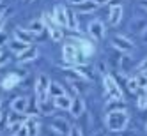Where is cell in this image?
<instances>
[{
  "label": "cell",
  "instance_id": "29",
  "mask_svg": "<svg viewBox=\"0 0 147 136\" xmlns=\"http://www.w3.org/2000/svg\"><path fill=\"white\" fill-rule=\"evenodd\" d=\"M136 81H138V87L142 90H147V72H144V74L136 76Z\"/></svg>",
  "mask_w": 147,
  "mask_h": 136
},
{
  "label": "cell",
  "instance_id": "24",
  "mask_svg": "<svg viewBox=\"0 0 147 136\" xmlns=\"http://www.w3.org/2000/svg\"><path fill=\"white\" fill-rule=\"evenodd\" d=\"M45 28H46V27H45V21H43V19H32V21H30V25H28V30H30L34 36H36V34L39 36Z\"/></svg>",
  "mask_w": 147,
  "mask_h": 136
},
{
  "label": "cell",
  "instance_id": "10",
  "mask_svg": "<svg viewBox=\"0 0 147 136\" xmlns=\"http://www.w3.org/2000/svg\"><path fill=\"white\" fill-rule=\"evenodd\" d=\"M27 108H28V97H25V96H20V97H16V99H13V103H11V110L14 111V113H27Z\"/></svg>",
  "mask_w": 147,
  "mask_h": 136
},
{
  "label": "cell",
  "instance_id": "15",
  "mask_svg": "<svg viewBox=\"0 0 147 136\" xmlns=\"http://www.w3.org/2000/svg\"><path fill=\"white\" fill-rule=\"evenodd\" d=\"M34 34L30 32V30H25V28H16L14 30V39H18V41H22V43H25V44H32V41H34Z\"/></svg>",
  "mask_w": 147,
  "mask_h": 136
},
{
  "label": "cell",
  "instance_id": "32",
  "mask_svg": "<svg viewBox=\"0 0 147 136\" xmlns=\"http://www.w3.org/2000/svg\"><path fill=\"white\" fill-rule=\"evenodd\" d=\"M16 136H28V129H27V125H25V122H23V125H22V127L18 129Z\"/></svg>",
  "mask_w": 147,
  "mask_h": 136
},
{
  "label": "cell",
  "instance_id": "3",
  "mask_svg": "<svg viewBox=\"0 0 147 136\" xmlns=\"http://www.w3.org/2000/svg\"><path fill=\"white\" fill-rule=\"evenodd\" d=\"M62 57H64V62L66 64H69V67H75V66H80L82 62H83V57L82 55V51L78 50L76 44H64V48H62Z\"/></svg>",
  "mask_w": 147,
  "mask_h": 136
},
{
  "label": "cell",
  "instance_id": "2",
  "mask_svg": "<svg viewBox=\"0 0 147 136\" xmlns=\"http://www.w3.org/2000/svg\"><path fill=\"white\" fill-rule=\"evenodd\" d=\"M103 85H105V92H107V99H113V101H124L122 90L119 87L117 80L112 74H105L103 76Z\"/></svg>",
  "mask_w": 147,
  "mask_h": 136
},
{
  "label": "cell",
  "instance_id": "19",
  "mask_svg": "<svg viewBox=\"0 0 147 136\" xmlns=\"http://www.w3.org/2000/svg\"><path fill=\"white\" fill-rule=\"evenodd\" d=\"M25 125L28 129V136H37L39 134V122H37L36 117H28L25 120Z\"/></svg>",
  "mask_w": 147,
  "mask_h": 136
},
{
  "label": "cell",
  "instance_id": "45",
  "mask_svg": "<svg viewBox=\"0 0 147 136\" xmlns=\"http://www.w3.org/2000/svg\"><path fill=\"white\" fill-rule=\"evenodd\" d=\"M145 131H147V125H145Z\"/></svg>",
  "mask_w": 147,
  "mask_h": 136
},
{
  "label": "cell",
  "instance_id": "5",
  "mask_svg": "<svg viewBox=\"0 0 147 136\" xmlns=\"http://www.w3.org/2000/svg\"><path fill=\"white\" fill-rule=\"evenodd\" d=\"M110 43L115 48V51H119V53H126V55H128V53H131V51L135 50V43L131 39L124 37V36H113L110 39Z\"/></svg>",
  "mask_w": 147,
  "mask_h": 136
},
{
  "label": "cell",
  "instance_id": "30",
  "mask_svg": "<svg viewBox=\"0 0 147 136\" xmlns=\"http://www.w3.org/2000/svg\"><path fill=\"white\" fill-rule=\"evenodd\" d=\"M67 136H83V133H82V129L78 127V125H71Z\"/></svg>",
  "mask_w": 147,
  "mask_h": 136
},
{
  "label": "cell",
  "instance_id": "4",
  "mask_svg": "<svg viewBox=\"0 0 147 136\" xmlns=\"http://www.w3.org/2000/svg\"><path fill=\"white\" fill-rule=\"evenodd\" d=\"M50 83H51V80L46 74H39L36 78L34 90H36V99H37V103H45V101L50 99Z\"/></svg>",
  "mask_w": 147,
  "mask_h": 136
},
{
  "label": "cell",
  "instance_id": "41",
  "mask_svg": "<svg viewBox=\"0 0 147 136\" xmlns=\"http://www.w3.org/2000/svg\"><path fill=\"white\" fill-rule=\"evenodd\" d=\"M2 119H4V117H2V111H0V122H2Z\"/></svg>",
  "mask_w": 147,
  "mask_h": 136
},
{
  "label": "cell",
  "instance_id": "18",
  "mask_svg": "<svg viewBox=\"0 0 147 136\" xmlns=\"http://www.w3.org/2000/svg\"><path fill=\"white\" fill-rule=\"evenodd\" d=\"M20 81H22V78H20V74H9V76H5L4 78V81H2V87L4 88H7V90H11V88H14L16 85H20Z\"/></svg>",
  "mask_w": 147,
  "mask_h": 136
},
{
  "label": "cell",
  "instance_id": "44",
  "mask_svg": "<svg viewBox=\"0 0 147 136\" xmlns=\"http://www.w3.org/2000/svg\"><path fill=\"white\" fill-rule=\"evenodd\" d=\"M25 2H30V0H25Z\"/></svg>",
  "mask_w": 147,
  "mask_h": 136
},
{
  "label": "cell",
  "instance_id": "6",
  "mask_svg": "<svg viewBox=\"0 0 147 136\" xmlns=\"http://www.w3.org/2000/svg\"><path fill=\"white\" fill-rule=\"evenodd\" d=\"M89 34H90L92 39H96V41L105 39V36H107V28H105L103 21H99V19H96V21H90V23H89Z\"/></svg>",
  "mask_w": 147,
  "mask_h": 136
},
{
  "label": "cell",
  "instance_id": "23",
  "mask_svg": "<svg viewBox=\"0 0 147 136\" xmlns=\"http://www.w3.org/2000/svg\"><path fill=\"white\" fill-rule=\"evenodd\" d=\"M7 46H9V50H11V51H14V53H18V55H20V53H23V51H25L27 48H30L28 44L22 43V41H18V39H13V41H11V43H9Z\"/></svg>",
  "mask_w": 147,
  "mask_h": 136
},
{
  "label": "cell",
  "instance_id": "12",
  "mask_svg": "<svg viewBox=\"0 0 147 136\" xmlns=\"http://www.w3.org/2000/svg\"><path fill=\"white\" fill-rule=\"evenodd\" d=\"M99 5L94 2V0H82L80 4L75 5V11L76 13H82V14H87V13H94Z\"/></svg>",
  "mask_w": 147,
  "mask_h": 136
},
{
  "label": "cell",
  "instance_id": "1",
  "mask_svg": "<svg viewBox=\"0 0 147 136\" xmlns=\"http://www.w3.org/2000/svg\"><path fill=\"white\" fill-rule=\"evenodd\" d=\"M129 122V115L126 110H110L105 117V124L110 133H122Z\"/></svg>",
  "mask_w": 147,
  "mask_h": 136
},
{
  "label": "cell",
  "instance_id": "14",
  "mask_svg": "<svg viewBox=\"0 0 147 136\" xmlns=\"http://www.w3.org/2000/svg\"><path fill=\"white\" fill-rule=\"evenodd\" d=\"M85 111V101L82 97H73V103H71V108H69V113L73 117H80V115Z\"/></svg>",
  "mask_w": 147,
  "mask_h": 136
},
{
  "label": "cell",
  "instance_id": "38",
  "mask_svg": "<svg viewBox=\"0 0 147 136\" xmlns=\"http://www.w3.org/2000/svg\"><path fill=\"white\" fill-rule=\"evenodd\" d=\"M140 5L145 9V11H147V0H142V2H140Z\"/></svg>",
  "mask_w": 147,
  "mask_h": 136
},
{
  "label": "cell",
  "instance_id": "40",
  "mask_svg": "<svg viewBox=\"0 0 147 136\" xmlns=\"http://www.w3.org/2000/svg\"><path fill=\"white\" fill-rule=\"evenodd\" d=\"M4 14H5V13H4V9H0V21L4 19Z\"/></svg>",
  "mask_w": 147,
  "mask_h": 136
},
{
  "label": "cell",
  "instance_id": "21",
  "mask_svg": "<svg viewBox=\"0 0 147 136\" xmlns=\"http://www.w3.org/2000/svg\"><path fill=\"white\" fill-rule=\"evenodd\" d=\"M66 13H67V27L71 30H78L80 23H78V18H76V11H73V9H66Z\"/></svg>",
  "mask_w": 147,
  "mask_h": 136
},
{
  "label": "cell",
  "instance_id": "26",
  "mask_svg": "<svg viewBox=\"0 0 147 136\" xmlns=\"http://www.w3.org/2000/svg\"><path fill=\"white\" fill-rule=\"evenodd\" d=\"M53 106H55V104L50 103V99L45 101V103H39V113H43V115H51V113H53Z\"/></svg>",
  "mask_w": 147,
  "mask_h": 136
},
{
  "label": "cell",
  "instance_id": "13",
  "mask_svg": "<svg viewBox=\"0 0 147 136\" xmlns=\"http://www.w3.org/2000/svg\"><path fill=\"white\" fill-rule=\"evenodd\" d=\"M129 30L133 34H144L147 30V19L145 18H133L129 21Z\"/></svg>",
  "mask_w": 147,
  "mask_h": 136
},
{
  "label": "cell",
  "instance_id": "8",
  "mask_svg": "<svg viewBox=\"0 0 147 136\" xmlns=\"http://www.w3.org/2000/svg\"><path fill=\"white\" fill-rule=\"evenodd\" d=\"M66 9L67 7H64V5H57L55 9H53V19H55V23L59 25V27H67V13H66Z\"/></svg>",
  "mask_w": 147,
  "mask_h": 136
},
{
  "label": "cell",
  "instance_id": "17",
  "mask_svg": "<svg viewBox=\"0 0 147 136\" xmlns=\"http://www.w3.org/2000/svg\"><path fill=\"white\" fill-rule=\"evenodd\" d=\"M71 103H73V99L67 96H59V97H55L53 99V104H55V108H59V110H69L71 108Z\"/></svg>",
  "mask_w": 147,
  "mask_h": 136
},
{
  "label": "cell",
  "instance_id": "46",
  "mask_svg": "<svg viewBox=\"0 0 147 136\" xmlns=\"http://www.w3.org/2000/svg\"><path fill=\"white\" fill-rule=\"evenodd\" d=\"M0 2H2V0H0Z\"/></svg>",
  "mask_w": 147,
  "mask_h": 136
},
{
  "label": "cell",
  "instance_id": "7",
  "mask_svg": "<svg viewBox=\"0 0 147 136\" xmlns=\"http://www.w3.org/2000/svg\"><path fill=\"white\" fill-rule=\"evenodd\" d=\"M76 46H78V50L82 51V55L85 57V58H89V57H92L94 55V46H92V43L90 41H87V39H83V37H76Z\"/></svg>",
  "mask_w": 147,
  "mask_h": 136
},
{
  "label": "cell",
  "instance_id": "33",
  "mask_svg": "<svg viewBox=\"0 0 147 136\" xmlns=\"http://www.w3.org/2000/svg\"><path fill=\"white\" fill-rule=\"evenodd\" d=\"M98 71L101 72L103 76H105V74H108V69H107V64H105V62H99V64H98Z\"/></svg>",
  "mask_w": 147,
  "mask_h": 136
},
{
  "label": "cell",
  "instance_id": "31",
  "mask_svg": "<svg viewBox=\"0 0 147 136\" xmlns=\"http://www.w3.org/2000/svg\"><path fill=\"white\" fill-rule=\"evenodd\" d=\"M5 44H9V41H7V34L4 32V28L0 30V48H4Z\"/></svg>",
  "mask_w": 147,
  "mask_h": 136
},
{
  "label": "cell",
  "instance_id": "39",
  "mask_svg": "<svg viewBox=\"0 0 147 136\" xmlns=\"http://www.w3.org/2000/svg\"><path fill=\"white\" fill-rule=\"evenodd\" d=\"M5 62H7V58H4V57H0V67H2V66L5 64Z\"/></svg>",
  "mask_w": 147,
  "mask_h": 136
},
{
  "label": "cell",
  "instance_id": "22",
  "mask_svg": "<svg viewBox=\"0 0 147 136\" xmlns=\"http://www.w3.org/2000/svg\"><path fill=\"white\" fill-rule=\"evenodd\" d=\"M69 83L75 88V92H78V94H85L89 90V81H85V80H73Z\"/></svg>",
  "mask_w": 147,
  "mask_h": 136
},
{
  "label": "cell",
  "instance_id": "36",
  "mask_svg": "<svg viewBox=\"0 0 147 136\" xmlns=\"http://www.w3.org/2000/svg\"><path fill=\"white\" fill-rule=\"evenodd\" d=\"M94 2H96L98 5H108V2H110V0H94Z\"/></svg>",
  "mask_w": 147,
  "mask_h": 136
},
{
  "label": "cell",
  "instance_id": "34",
  "mask_svg": "<svg viewBox=\"0 0 147 136\" xmlns=\"http://www.w3.org/2000/svg\"><path fill=\"white\" fill-rule=\"evenodd\" d=\"M136 69H138V71H142V72H147V58H145V60H142L140 64L136 66Z\"/></svg>",
  "mask_w": 147,
  "mask_h": 136
},
{
  "label": "cell",
  "instance_id": "43",
  "mask_svg": "<svg viewBox=\"0 0 147 136\" xmlns=\"http://www.w3.org/2000/svg\"><path fill=\"white\" fill-rule=\"evenodd\" d=\"M0 57H2V51H0Z\"/></svg>",
  "mask_w": 147,
  "mask_h": 136
},
{
  "label": "cell",
  "instance_id": "25",
  "mask_svg": "<svg viewBox=\"0 0 147 136\" xmlns=\"http://www.w3.org/2000/svg\"><path fill=\"white\" fill-rule=\"evenodd\" d=\"M37 113H39V103H37L36 96H34V97H28V108H27V115H28V117H36Z\"/></svg>",
  "mask_w": 147,
  "mask_h": 136
},
{
  "label": "cell",
  "instance_id": "20",
  "mask_svg": "<svg viewBox=\"0 0 147 136\" xmlns=\"http://www.w3.org/2000/svg\"><path fill=\"white\" fill-rule=\"evenodd\" d=\"M59 96H66V90H64V87H62L60 83L51 81V83H50V97L55 99V97H59Z\"/></svg>",
  "mask_w": 147,
  "mask_h": 136
},
{
  "label": "cell",
  "instance_id": "35",
  "mask_svg": "<svg viewBox=\"0 0 147 136\" xmlns=\"http://www.w3.org/2000/svg\"><path fill=\"white\" fill-rule=\"evenodd\" d=\"M108 5L110 7H119V5H122V0H110Z\"/></svg>",
  "mask_w": 147,
  "mask_h": 136
},
{
  "label": "cell",
  "instance_id": "42",
  "mask_svg": "<svg viewBox=\"0 0 147 136\" xmlns=\"http://www.w3.org/2000/svg\"><path fill=\"white\" fill-rule=\"evenodd\" d=\"M96 136H103V134H101V133H98V134H96Z\"/></svg>",
  "mask_w": 147,
  "mask_h": 136
},
{
  "label": "cell",
  "instance_id": "37",
  "mask_svg": "<svg viewBox=\"0 0 147 136\" xmlns=\"http://www.w3.org/2000/svg\"><path fill=\"white\" fill-rule=\"evenodd\" d=\"M142 43H144V44H147V30L142 34Z\"/></svg>",
  "mask_w": 147,
  "mask_h": 136
},
{
  "label": "cell",
  "instance_id": "28",
  "mask_svg": "<svg viewBox=\"0 0 147 136\" xmlns=\"http://www.w3.org/2000/svg\"><path fill=\"white\" fill-rule=\"evenodd\" d=\"M128 88H129V92H138L140 90L136 78H128Z\"/></svg>",
  "mask_w": 147,
  "mask_h": 136
},
{
  "label": "cell",
  "instance_id": "16",
  "mask_svg": "<svg viewBox=\"0 0 147 136\" xmlns=\"http://www.w3.org/2000/svg\"><path fill=\"white\" fill-rule=\"evenodd\" d=\"M122 19V5L119 7H110V13H108V23L110 25H119Z\"/></svg>",
  "mask_w": 147,
  "mask_h": 136
},
{
  "label": "cell",
  "instance_id": "47",
  "mask_svg": "<svg viewBox=\"0 0 147 136\" xmlns=\"http://www.w3.org/2000/svg\"><path fill=\"white\" fill-rule=\"evenodd\" d=\"M121 136H122V134H121Z\"/></svg>",
  "mask_w": 147,
  "mask_h": 136
},
{
  "label": "cell",
  "instance_id": "27",
  "mask_svg": "<svg viewBox=\"0 0 147 136\" xmlns=\"http://www.w3.org/2000/svg\"><path fill=\"white\" fill-rule=\"evenodd\" d=\"M136 104H138L140 110L147 108V90H142V88H140V94H138V99H136Z\"/></svg>",
  "mask_w": 147,
  "mask_h": 136
},
{
  "label": "cell",
  "instance_id": "9",
  "mask_svg": "<svg viewBox=\"0 0 147 136\" xmlns=\"http://www.w3.org/2000/svg\"><path fill=\"white\" fill-rule=\"evenodd\" d=\"M50 129H53V131H57V133H60V134H67L69 129H71V124H69L66 119L57 117V119H53V122L50 124Z\"/></svg>",
  "mask_w": 147,
  "mask_h": 136
},
{
  "label": "cell",
  "instance_id": "11",
  "mask_svg": "<svg viewBox=\"0 0 147 136\" xmlns=\"http://www.w3.org/2000/svg\"><path fill=\"white\" fill-rule=\"evenodd\" d=\"M37 55H39V51H37V48H27L23 53H20L18 55V64L22 66V64H28V62H32V60H36L37 58Z\"/></svg>",
  "mask_w": 147,
  "mask_h": 136
}]
</instances>
